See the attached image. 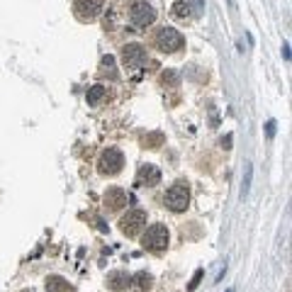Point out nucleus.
<instances>
[{
    "label": "nucleus",
    "instance_id": "f257e3e1",
    "mask_svg": "<svg viewBox=\"0 0 292 292\" xmlns=\"http://www.w3.org/2000/svg\"><path fill=\"white\" fill-rule=\"evenodd\" d=\"M154 44H156L159 51L173 54V51H178V49L185 46V39H183V34L175 27H159L156 34H154Z\"/></svg>",
    "mask_w": 292,
    "mask_h": 292
},
{
    "label": "nucleus",
    "instance_id": "f03ea898",
    "mask_svg": "<svg viewBox=\"0 0 292 292\" xmlns=\"http://www.w3.org/2000/svg\"><path fill=\"white\" fill-rule=\"evenodd\" d=\"M129 22H131V27L144 30V27L156 22V10L146 0H131V5H129Z\"/></svg>",
    "mask_w": 292,
    "mask_h": 292
},
{
    "label": "nucleus",
    "instance_id": "7ed1b4c3",
    "mask_svg": "<svg viewBox=\"0 0 292 292\" xmlns=\"http://www.w3.org/2000/svg\"><path fill=\"white\" fill-rule=\"evenodd\" d=\"M168 241H170V236H168V229L163 224H151L149 229H146V234H144V239H141V246L146 251H163L168 249Z\"/></svg>",
    "mask_w": 292,
    "mask_h": 292
},
{
    "label": "nucleus",
    "instance_id": "20e7f679",
    "mask_svg": "<svg viewBox=\"0 0 292 292\" xmlns=\"http://www.w3.org/2000/svg\"><path fill=\"white\" fill-rule=\"evenodd\" d=\"M122 166H125V156L120 149H105L97 159V170L102 175H117Z\"/></svg>",
    "mask_w": 292,
    "mask_h": 292
},
{
    "label": "nucleus",
    "instance_id": "39448f33",
    "mask_svg": "<svg viewBox=\"0 0 292 292\" xmlns=\"http://www.w3.org/2000/svg\"><path fill=\"white\" fill-rule=\"evenodd\" d=\"M190 205V190L185 183H175L170 185L166 193V207L173 209V212H185Z\"/></svg>",
    "mask_w": 292,
    "mask_h": 292
},
{
    "label": "nucleus",
    "instance_id": "423d86ee",
    "mask_svg": "<svg viewBox=\"0 0 292 292\" xmlns=\"http://www.w3.org/2000/svg\"><path fill=\"white\" fill-rule=\"evenodd\" d=\"M122 64H125V68L141 71L146 64V49L141 44H125L122 46Z\"/></svg>",
    "mask_w": 292,
    "mask_h": 292
},
{
    "label": "nucleus",
    "instance_id": "0eeeda50",
    "mask_svg": "<svg viewBox=\"0 0 292 292\" xmlns=\"http://www.w3.org/2000/svg\"><path fill=\"white\" fill-rule=\"evenodd\" d=\"M144 224H146V212H141V209H129L120 219V229L127 236H136L144 229Z\"/></svg>",
    "mask_w": 292,
    "mask_h": 292
},
{
    "label": "nucleus",
    "instance_id": "6e6552de",
    "mask_svg": "<svg viewBox=\"0 0 292 292\" xmlns=\"http://www.w3.org/2000/svg\"><path fill=\"white\" fill-rule=\"evenodd\" d=\"M73 10H76L78 20L90 22L102 12V0H73Z\"/></svg>",
    "mask_w": 292,
    "mask_h": 292
},
{
    "label": "nucleus",
    "instance_id": "1a4fd4ad",
    "mask_svg": "<svg viewBox=\"0 0 292 292\" xmlns=\"http://www.w3.org/2000/svg\"><path fill=\"white\" fill-rule=\"evenodd\" d=\"M134 183H136L139 188H154V185L161 183V170H159L156 166H151V163H146V166L139 168Z\"/></svg>",
    "mask_w": 292,
    "mask_h": 292
},
{
    "label": "nucleus",
    "instance_id": "9d476101",
    "mask_svg": "<svg viewBox=\"0 0 292 292\" xmlns=\"http://www.w3.org/2000/svg\"><path fill=\"white\" fill-rule=\"evenodd\" d=\"M107 288L115 292H122V290H127V288H131V275H127L122 270L110 273V275H107Z\"/></svg>",
    "mask_w": 292,
    "mask_h": 292
},
{
    "label": "nucleus",
    "instance_id": "9b49d317",
    "mask_svg": "<svg viewBox=\"0 0 292 292\" xmlns=\"http://www.w3.org/2000/svg\"><path fill=\"white\" fill-rule=\"evenodd\" d=\"M105 205L110 209H122L127 205V193L122 188H110L105 193Z\"/></svg>",
    "mask_w": 292,
    "mask_h": 292
},
{
    "label": "nucleus",
    "instance_id": "f8f14e48",
    "mask_svg": "<svg viewBox=\"0 0 292 292\" xmlns=\"http://www.w3.org/2000/svg\"><path fill=\"white\" fill-rule=\"evenodd\" d=\"M154 288V278L149 275V273H136V275H131V290L134 292H149Z\"/></svg>",
    "mask_w": 292,
    "mask_h": 292
},
{
    "label": "nucleus",
    "instance_id": "ddd939ff",
    "mask_svg": "<svg viewBox=\"0 0 292 292\" xmlns=\"http://www.w3.org/2000/svg\"><path fill=\"white\" fill-rule=\"evenodd\" d=\"M46 292H73V285L61 275H51L46 278Z\"/></svg>",
    "mask_w": 292,
    "mask_h": 292
},
{
    "label": "nucleus",
    "instance_id": "4468645a",
    "mask_svg": "<svg viewBox=\"0 0 292 292\" xmlns=\"http://www.w3.org/2000/svg\"><path fill=\"white\" fill-rule=\"evenodd\" d=\"M105 95H107V88H105V85H93V88H88L85 100H88L90 107H95V105H100V102L105 100Z\"/></svg>",
    "mask_w": 292,
    "mask_h": 292
},
{
    "label": "nucleus",
    "instance_id": "2eb2a0df",
    "mask_svg": "<svg viewBox=\"0 0 292 292\" xmlns=\"http://www.w3.org/2000/svg\"><path fill=\"white\" fill-rule=\"evenodd\" d=\"M100 73L102 76H107L110 81H115L117 78V71H115V56H102V61H100Z\"/></svg>",
    "mask_w": 292,
    "mask_h": 292
},
{
    "label": "nucleus",
    "instance_id": "dca6fc26",
    "mask_svg": "<svg viewBox=\"0 0 292 292\" xmlns=\"http://www.w3.org/2000/svg\"><path fill=\"white\" fill-rule=\"evenodd\" d=\"M170 10H173V15H175V17H180V20L193 17V7H190V2H188V0H175Z\"/></svg>",
    "mask_w": 292,
    "mask_h": 292
},
{
    "label": "nucleus",
    "instance_id": "f3484780",
    "mask_svg": "<svg viewBox=\"0 0 292 292\" xmlns=\"http://www.w3.org/2000/svg\"><path fill=\"white\" fill-rule=\"evenodd\" d=\"M251 175H253V168H251V163H246V166H244V185H241V200H244V197L249 195Z\"/></svg>",
    "mask_w": 292,
    "mask_h": 292
},
{
    "label": "nucleus",
    "instance_id": "a211bd4d",
    "mask_svg": "<svg viewBox=\"0 0 292 292\" xmlns=\"http://www.w3.org/2000/svg\"><path fill=\"white\" fill-rule=\"evenodd\" d=\"M190 2V7H193V15H200L202 10H205V0H188Z\"/></svg>",
    "mask_w": 292,
    "mask_h": 292
},
{
    "label": "nucleus",
    "instance_id": "6ab92c4d",
    "mask_svg": "<svg viewBox=\"0 0 292 292\" xmlns=\"http://www.w3.org/2000/svg\"><path fill=\"white\" fill-rule=\"evenodd\" d=\"M202 275H205L202 270H195V275H193V280H190V292H193V290H195V288H197V285H200V280H202Z\"/></svg>",
    "mask_w": 292,
    "mask_h": 292
},
{
    "label": "nucleus",
    "instance_id": "aec40b11",
    "mask_svg": "<svg viewBox=\"0 0 292 292\" xmlns=\"http://www.w3.org/2000/svg\"><path fill=\"white\" fill-rule=\"evenodd\" d=\"M275 120H270V122H268V125H265V131H268V139H273V136H275Z\"/></svg>",
    "mask_w": 292,
    "mask_h": 292
},
{
    "label": "nucleus",
    "instance_id": "412c9836",
    "mask_svg": "<svg viewBox=\"0 0 292 292\" xmlns=\"http://www.w3.org/2000/svg\"><path fill=\"white\" fill-rule=\"evenodd\" d=\"M231 141H234V136L229 134L227 139H222V146H224V149H231Z\"/></svg>",
    "mask_w": 292,
    "mask_h": 292
},
{
    "label": "nucleus",
    "instance_id": "4be33fe9",
    "mask_svg": "<svg viewBox=\"0 0 292 292\" xmlns=\"http://www.w3.org/2000/svg\"><path fill=\"white\" fill-rule=\"evenodd\" d=\"M283 56H285V59H288V61H290V46H288V44H285V46H283Z\"/></svg>",
    "mask_w": 292,
    "mask_h": 292
},
{
    "label": "nucleus",
    "instance_id": "5701e85b",
    "mask_svg": "<svg viewBox=\"0 0 292 292\" xmlns=\"http://www.w3.org/2000/svg\"><path fill=\"white\" fill-rule=\"evenodd\" d=\"M22 292H30V290H22Z\"/></svg>",
    "mask_w": 292,
    "mask_h": 292
},
{
    "label": "nucleus",
    "instance_id": "b1692460",
    "mask_svg": "<svg viewBox=\"0 0 292 292\" xmlns=\"http://www.w3.org/2000/svg\"><path fill=\"white\" fill-rule=\"evenodd\" d=\"M227 292H231V290H227Z\"/></svg>",
    "mask_w": 292,
    "mask_h": 292
}]
</instances>
